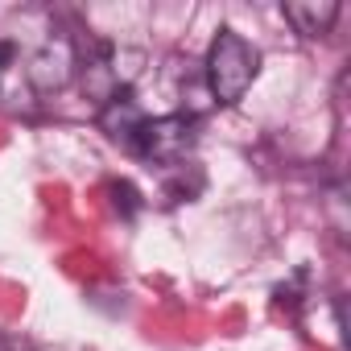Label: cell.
Returning <instances> with one entry per match:
<instances>
[{
	"label": "cell",
	"mask_w": 351,
	"mask_h": 351,
	"mask_svg": "<svg viewBox=\"0 0 351 351\" xmlns=\"http://www.w3.org/2000/svg\"><path fill=\"white\" fill-rule=\"evenodd\" d=\"M261 75V50L240 38L236 29H219L207 46V62H203V79H207V91L215 104L232 108L248 95V87L256 83Z\"/></svg>",
	"instance_id": "obj_1"
},
{
	"label": "cell",
	"mask_w": 351,
	"mask_h": 351,
	"mask_svg": "<svg viewBox=\"0 0 351 351\" xmlns=\"http://www.w3.org/2000/svg\"><path fill=\"white\" fill-rule=\"evenodd\" d=\"M195 141H199L195 116L173 112V116L145 120V128H141L132 153H141V157L153 161V165H178V161H186V153L195 149Z\"/></svg>",
	"instance_id": "obj_2"
},
{
	"label": "cell",
	"mask_w": 351,
	"mask_h": 351,
	"mask_svg": "<svg viewBox=\"0 0 351 351\" xmlns=\"http://www.w3.org/2000/svg\"><path fill=\"white\" fill-rule=\"evenodd\" d=\"M75 71H79V54H75V42H71V38H50V42H42V46L34 50L29 66H25L29 87L42 91V95L62 91V87L75 79Z\"/></svg>",
	"instance_id": "obj_3"
},
{
	"label": "cell",
	"mask_w": 351,
	"mask_h": 351,
	"mask_svg": "<svg viewBox=\"0 0 351 351\" xmlns=\"http://www.w3.org/2000/svg\"><path fill=\"white\" fill-rule=\"evenodd\" d=\"M145 112H141V104L132 99V87L128 91H116L104 108H99V128L108 132V141H116V145H124V149H136V136H141V128H145Z\"/></svg>",
	"instance_id": "obj_4"
},
{
	"label": "cell",
	"mask_w": 351,
	"mask_h": 351,
	"mask_svg": "<svg viewBox=\"0 0 351 351\" xmlns=\"http://www.w3.org/2000/svg\"><path fill=\"white\" fill-rule=\"evenodd\" d=\"M281 13H285V21L302 38H322L339 21V5H335V0H289Z\"/></svg>",
	"instance_id": "obj_5"
},
{
	"label": "cell",
	"mask_w": 351,
	"mask_h": 351,
	"mask_svg": "<svg viewBox=\"0 0 351 351\" xmlns=\"http://www.w3.org/2000/svg\"><path fill=\"white\" fill-rule=\"evenodd\" d=\"M13 54H17V50H13V46H9V42H0V71H5V66H9V62H13Z\"/></svg>",
	"instance_id": "obj_6"
}]
</instances>
